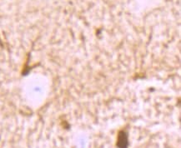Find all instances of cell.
I'll use <instances>...</instances> for the list:
<instances>
[{"label":"cell","instance_id":"6da1fadb","mask_svg":"<svg viewBox=\"0 0 181 148\" xmlns=\"http://www.w3.org/2000/svg\"><path fill=\"white\" fill-rule=\"evenodd\" d=\"M118 147L119 148H127L128 147V139L127 135L124 131H120L118 137Z\"/></svg>","mask_w":181,"mask_h":148}]
</instances>
